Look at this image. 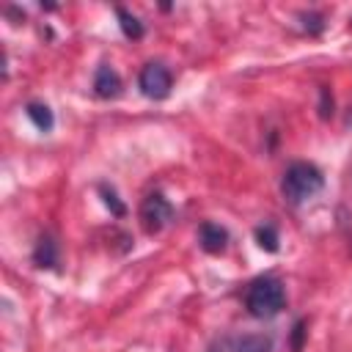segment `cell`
<instances>
[{
  "label": "cell",
  "mask_w": 352,
  "mask_h": 352,
  "mask_svg": "<svg viewBox=\"0 0 352 352\" xmlns=\"http://www.w3.org/2000/svg\"><path fill=\"white\" fill-rule=\"evenodd\" d=\"M302 333H305V327H302V322H297L294 324V352H300V346H302Z\"/></svg>",
  "instance_id": "15"
},
{
  "label": "cell",
  "mask_w": 352,
  "mask_h": 352,
  "mask_svg": "<svg viewBox=\"0 0 352 352\" xmlns=\"http://www.w3.org/2000/svg\"><path fill=\"white\" fill-rule=\"evenodd\" d=\"M300 19H302V28L308 33H322V28H324V22H322L319 14H300Z\"/></svg>",
  "instance_id": "13"
},
{
  "label": "cell",
  "mask_w": 352,
  "mask_h": 352,
  "mask_svg": "<svg viewBox=\"0 0 352 352\" xmlns=\"http://www.w3.org/2000/svg\"><path fill=\"white\" fill-rule=\"evenodd\" d=\"M25 113H28V118L33 121V126H36V129H41V132H50V129L55 126L52 110H50L47 104H41V102H30V104L25 107Z\"/></svg>",
  "instance_id": "9"
},
{
  "label": "cell",
  "mask_w": 352,
  "mask_h": 352,
  "mask_svg": "<svg viewBox=\"0 0 352 352\" xmlns=\"http://www.w3.org/2000/svg\"><path fill=\"white\" fill-rule=\"evenodd\" d=\"M94 94L102 96V99H113L121 94V77L116 74V69L110 66H99L96 74H94Z\"/></svg>",
  "instance_id": "7"
},
{
  "label": "cell",
  "mask_w": 352,
  "mask_h": 352,
  "mask_svg": "<svg viewBox=\"0 0 352 352\" xmlns=\"http://www.w3.org/2000/svg\"><path fill=\"white\" fill-rule=\"evenodd\" d=\"M324 179H322V170L311 162H292L286 170H283V179H280V192L289 204L300 206L305 204L308 198H314L319 190H322Z\"/></svg>",
  "instance_id": "2"
},
{
  "label": "cell",
  "mask_w": 352,
  "mask_h": 352,
  "mask_svg": "<svg viewBox=\"0 0 352 352\" xmlns=\"http://www.w3.org/2000/svg\"><path fill=\"white\" fill-rule=\"evenodd\" d=\"M33 261H36V267H41V270H55V267H58V242H55L50 234L38 236V242H36V248H33Z\"/></svg>",
  "instance_id": "8"
},
{
  "label": "cell",
  "mask_w": 352,
  "mask_h": 352,
  "mask_svg": "<svg viewBox=\"0 0 352 352\" xmlns=\"http://www.w3.org/2000/svg\"><path fill=\"white\" fill-rule=\"evenodd\" d=\"M116 16H118V25H121V30H124L126 38H135L138 41L143 36V22L135 14H129L126 8H116Z\"/></svg>",
  "instance_id": "10"
},
{
  "label": "cell",
  "mask_w": 352,
  "mask_h": 352,
  "mask_svg": "<svg viewBox=\"0 0 352 352\" xmlns=\"http://www.w3.org/2000/svg\"><path fill=\"white\" fill-rule=\"evenodd\" d=\"M209 352H272V338L264 333L220 336L217 341H212Z\"/></svg>",
  "instance_id": "4"
},
{
  "label": "cell",
  "mask_w": 352,
  "mask_h": 352,
  "mask_svg": "<svg viewBox=\"0 0 352 352\" xmlns=\"http://www.w3.org/2000/svg\"><path fill=\"white\" fill-rule=\"evenodd\" d=\"M198 245H201L206 253H223L226 245H228V231H226L223 226L206 220V223H201V228H198Z\"/></svg>",
  "instance_id": "6"
},
{
  "label": "cell",
  "mask_w": 352,
  "mask_h": 352,
  "mask_svg": "<svg viewBox=\"0 0 352 352\" xmlns=\"http://www.w3.org/2000/svg\"><path fill=\"white\" fill-rule=\"evenodd\" d=\"M138 85H140L143 96H148V99H165V96L170 94L173 77H170V72H168L162 63H146V66L140 69Z\"/></svg>",
  "instance_id": "5"
},
{
  "label": "cell",
  "mask_w": 352,
  "mask_h": 352,
  "mask_svg": "<svg viewBox=\"0 0 352 352\" xmlns=\"http://www.w3.org/2000/svg\"><path fill=\"white\" fill-rule=\"evenodd\" d=\"M170 217H173V206L162 192H151V195L143 198V204H140V226L148 234L162 231L170 223Z\"/></svg>",
  "instance_id": "3"
},
{
  "label": "cell",
  "mask_w": 352,
  "mask_h": 352,
  "mask_svg": "<svg viewBox=\"0 0 352 352\" xmlns=\"http://www.w3.org/2000/svg\"><path fill=\"white\" fill-rule=\"evenodd\" d=\"M99 192H102V198H104V204L110 206V212H113L116 217H121V214L126 212V209H124V204L118 201V195H116V190H113V187H107V184H102V187H99Z\"/></svg>",
  "instance_id": "12"
},
{
  "label": "cell",
  "mask_w": 352,
  "mask_h": 352,
  "mask_svg": "<svg viewBox=\"0 0 352 352\" xmlns=\"http://www.w3.org/2000/svg\"><path fill=\"white\" fill-rule=\"evenodd\" d=\"M283 305H286V292L275 275H261V278L250 280V286L245 292V308L256 319H272L283 311Z\"/></svg>",
  "instance_id": "1"
},
{
  "label": "cell",
  "mask_w": 352,
  "mask_h": 352,
  "mask_svg": "<svg viewBox=\"0 0 352 352\" xmlns=\"http://www.w3.org/2000/svg\"><path fill=\"white\" fill-rule=\"evenodd\" d=\"M319 94H322V110H319V116L327 118V116L333 113V99H330V91H327V88H322Z\"/></svg>",
  "instance_id": "14"
},
{
  "label": "cell",
  "mask_w": 352,
  "mask_h": 352,
  "mask_svg": "<svg viewBox=\"0 0 352 352\" xmlns=\"http://www.w3.org/2000/svg\"><path fill=\"white\" fill-rule=\"evenodd\" d=\"M256 242H258V248L261 250H267V253H275L278 250V231H275V226H258L256 228Z\"/></svg>",
  "instance_id": "11"
}]
</instances>
